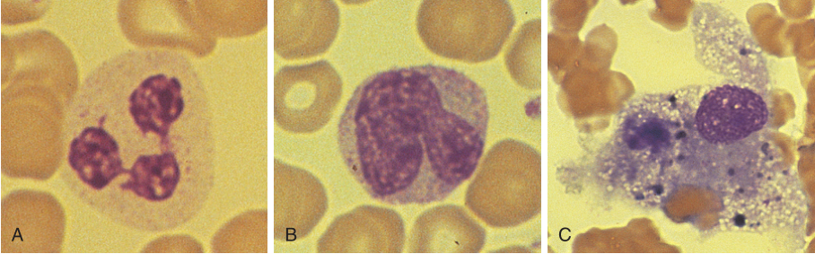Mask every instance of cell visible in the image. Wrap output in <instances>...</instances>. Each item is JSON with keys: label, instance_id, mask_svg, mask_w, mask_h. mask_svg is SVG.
<instances>
[{"label": "cell", "instance_id": "cell-13", "mask_svg": "<svg viewBox=\"0 0 815 254\" xmlns=\"http://www.w3.org/2000/svg\"><path fill=\"white\" fill-rule=\"evenodd\" d=\"M340 24L333 1H274V51L286 60L325 53Z\"/></svg>", "mask_w": 815, "mask_h": 254}, {"label": "cell", "instance_id": "cell-14", "mask_svg": "<svg viewBox=\"0 0 815 254\" xmlns=\"http://www.w3.org/2000/svg\"><path fill=\"white\" fill-rule=\"evenodd\" d=\"M709 145V144H708ZM708 175V183L723 200L759 184L779 170V153L763 136H755L727 145H709V154L694 155Z\"/></svg>", "mask_w": 815, "mask_h": 254}, {"label": "cell", "instance_id": "cell-11", "mask_svg": "<svg viewBox=\"0 0 815 254\" xmlns=\"http://www.w3.org/2000/svg\"><path fill=\"white\" fill-rule=\"evenodd\" d=\"M806 200L799 181L779 170L759 184L723 200L721 223L731 230L759 232L784 228L805 216Z\"/></svg>", "mask_w": 815, "mask_h": 254}, {"label": "cell", "instance_id": "cell-9", "mask_svg": "<svg viewBox=\"0 0 815 254\" xmlns=\"http://www.w3.org/2000/svg\"><path fill=\"white\" fill-rule=\"evenodd\" d=\"M117 14L126 38L140 48L187 50L199 57L216 45L195 1H120Z\"/></svg>", "mask_w": 815, "mask_h": 254}, {"label": "cell", "instance_id": "cell-1", "mask_svg": "<svg viewBox=\"0 0 815 254\" xmlns=\"http://www.w3.org/2000/svg\"><path fill=\"white\" fill-rule=\"evenodd\" d=\"M215 167L207 91L185 54L124 50L79 84L59 176L99 215L140 232L181 227L205 206Z\"/></svg>", "mask_w": 815, "mask_h": 254}, {"label": "cell", "instance_id": "cell-8", "mask_svg": "<svg viewBox=\"0 0 815 254\" xmlns=\"http://www.w3.org/2000/svg\"><path fill=\"white\" fill-rule=\"evenodd\" d=\"M343 82L327 60L284 66L274 76V120L281 129L311 134L325 127L340 101Z\"/></svg>", "mask_w": 815, "mask_h": 254}, {"label": "cell", "instance_id": "cell-4", "mask_svg": "<svg viewBox=\"0 0 815 254\" xmlns=\"http://www.w3.org/2000/svg\"><path fill=\"white\" fill-rule=\"evenodd\" d=\"M665 93L644 94L619 112L614 131L594 161L598 185L641 206L660 205L692 153L693 112Z\"/></svg>", "mask_w": 815, "mask_h": 254}, {"label": "cell", "instance_id": "cell-10", "mask_svg": "<svg viewBox=\"0 0 815 254\" xmlns=\"http://www.w3.org/2000/svg\"><path fill=\"white\" fill-rule=\"evenodd\" d=\"M2 252H59L66 218L49 193L22 189L2 201Z\"/></svg>", "mask_w": 815, "mask_h": 254}, {"label": "cell", "instance_id": "cell-6", "mask_svg": "<svg viewBox=\"0 0 815 254\" xmlns=\"http://www.w3.org/2000/svg\"><path fill=\"white\" fill-rule=\"evenodd\" d=\"M515 23L507 1H438L421 3L417 33L434 54L467 63L494 58Z\"/></svg>", "mask_w": 815, "mask_h": 254}, {"label": "cell", "instance_id": "cell-3", "mask_svg": "<svg viewBox=\"0 0 815 254\" xmlns=\"http://www.w3.org/2000/svg\"><path fill=\"white\" fill-rule=\"evenodd\" d=\"M1 76L2 171L48 180L59 169L65 121L79 87L74 58L47 31L2 35Z\"/></svg>", "mask_w": 815, "mask_h": 254}, {"label": "cell", "instance_id": "cell-5", "mask_svg": "<svg viewBox=\"0 0 815 254\" xmlns=\"http://www.w3.org/2000/svg\"><path fill=\"white\" fill-rule=\"evenodd\" d=\"M465 204L492 227L514 226L534 216L540 207L539 153L513 139L496 143L469 184Z\"/></svg>", "mask_w": 815, "mask_h": 254}, {"label": "cell", "instance_id": "cell-18", "mask_svg": "<svg viewBox=\"0 0 815 254\" xmlns=\"http://www.w3.org/2000/svg\"><path fill=\"white\" fill-rule=\"evenodd\" d=\"M205 29L214 37L254 34L267 25V1H195Z\"/></svg>", "mask_w": 815, "mask_h": 254}, {"label": "cell", "instance_id": "cell-12", "mask_svg": "<svg viewBox=\"0 0 815 254\" xmlns=\"http://www.w3.org/2000/svg\"><path fill=\"white\" fill-rule=\"evenodd\" d=\"M768 115L767 105L758 92L734 83L723 84L703 95L692 128L705 143L727 145L761 130Z\"/></svg>", "mask_w": 815, "mask_h": 254}, {"label": "cell", "instance_id": "cell-2", "mask_svg": "<svg viewBox=\"0 0 815 254\" xmlns=\"http://www.w3.org/2000/svg\"><path fill=\"white\" fill-rule=\"evenodd\" d=\"M488 120L484 89L464 73L432 64L394 67L355 87L337 141L346 169L372 198L427 205L472 176Z\"/></svg>", "mask_w": 815, "mask_h": 254}, {"label": "cell", "instance_id": "cell-17", "mask_svg": "<svg viewBox=\"0 0 815 254\" xmlns=\"http://www.w3.org/2000/svg\"><path fill=\"white\" fill-rule=\"evenodd\" d=\"M484 229L460 206L443 205L416 219L409 237L411 253H471L485 242Z\"/></svg>", "mask_w": 815, "mask_h": 254}, {"label": "cell", "instance_id": "cell-16", "mask_svg": "<svg viewBox=\"0 0 815 254\" xmlns=\"http://www.w3.org/2000/svg\"><path fill=\"white\" fill-rule=\"evenodd\" d=\"M276 241L307 236L324 216L328 197L322 183L311 172L275 159Z\"/></svg>", "mask_w": 815, "mask_h": 254}, {"label": "cell", "instance_id": "cell-7", "mask_svg": "<svg viewBox=\"0 0 815 254\" xmlns=\"http://www.w3.org/2000/svg\"><path fill=\"white\" fill-rule=\"evenodd\" d=\"M696 57L710 71L734 84L766 93L767 59L747 26L728 9L698 2L691 20Z\"/></svg>", "mask_w": 815, "mask_h": 254}, {"label": "cell", "instance_id": "cell-15", "mask_svg": "<svg viewBox=\"0 0 815 254\" xmlns=\"http://www.w3.org/2000/svg\"><path fill=\"white\" fill-rule=\"evenodd\" d=\"M406 241L401 216L393 209L360 206L340 215L318 241L321 253H400Z\"/></svg>", "mask_w": 815, "mask_h": 254}]
</instances>
